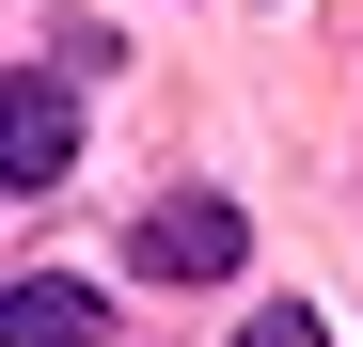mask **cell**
Here are the masks:
<instances>
[{"mask_svg":"<svg viewBox=\"0 0 363 347\" xmlns=\"http://www.w3.org/2000/svg\"><path fill=\"white\" fill-rule=\"evenodd\" d=\"M64 158H79V79H64V64H32V79H16V110H0V190L32 205Z\"/></svg>","mask_w":363,"mask_h":347,"instance_id":"obj_1","label":"cell"},{"mask_svg":"<svg viewBox=\"0 0 363 347\" xmlns=\"http://www.w3.org/2000/svg\"><path fill=\"white\" fill-rule=\"evenodd\" d=\"M237 253H253V221H237L221 190H174V205H143V268H158V284H221Z\"/></svg>","mask_w":363,"mask_h":347,"instance_id":"obj_2","label":"cell"},{"mask_svg":"<svg viewBox=\"0 0 363 347\" xmlns=\"http://www.w3.org/2000/svg\"><path fill=\"white\" fill-rule=\"evenodd\" d=\"M111 331V300L79 268H16V300H0V347H95Z\"/></svg>","mask_w":363,"mask_h":347,"instance_id":"obj_3","label":"cell"},{"mask_svg":"<svg viewBox=\"0 0 363 347\" xmlns=\"http://www.w3.org/2000/svg\"><path fill=\"white\" fill-rule=\"evenodd\" d=\"M237 347H332V316H316V300H269V316L237 331Z\"/></svg>","mask_w":363,"mask_h":347,"instance_id":"obj_4","label":"cell"}]
</instances>
